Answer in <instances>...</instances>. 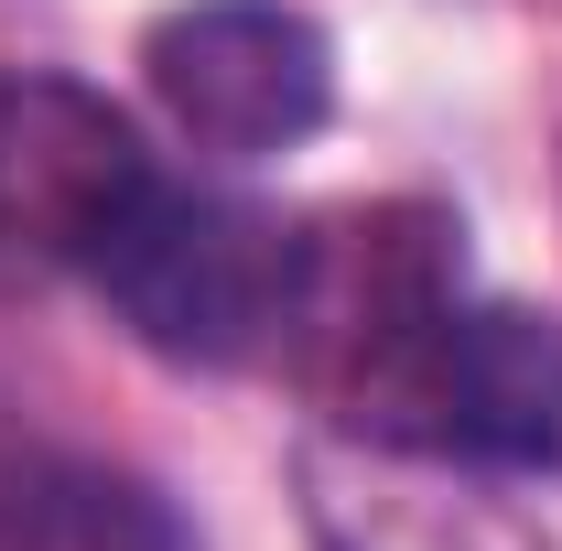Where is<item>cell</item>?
I'll use <instances>...</instances> for the list:
<instances>
[{"instance_id":"1","label":"cell","mask_w":562,"mask_h":551,"mask_svg":"<svg viewBox=\"0 0 562 551\" xmlns=\"http://www.w3.org/2000/svg\"><path fill=\"white\" fill-rule=\"evenodd\" d=\"M347 412L357 432L454 465H562V314L454 292Z\"/></svg>"},{"instance_id":"6","label":"cell","mask_w":562,"mask_h":551,"mask_svg":"<svg viewBox=\"0 0 562 551\" xmlns=\"http://www.w3.org/2000/svg\"><path fill=\"white\" fill-rule=\"evenodd\" d=\"M44 530H55V551H184V541H173V519H162L140 486H98V476L66 486Z\"/></svg>"},{"instance_id":"5","label":"cell","mask_w":562,"mask_h":551,"mask_svg":"<svg viewBox=\"0 0 562 551\" xmlns=\"http://www.w3.org/2000/svg\"><path fill=\"white\" fill-rule=\"evenodd\" d=\"M303 519H314V551H552V530L508 508L476 465L379 443V432L303 454Z\"/></svg>"},{"instance_id":"2","label":"cell","mask_w":562,"mask_h":551,"mask_svg":"<svg viewBox=\"0 0 562 551\" xmlns=\"http://www.w3.org/2000/svg\"><path fill=\"white\" fill-rule=\"evenodd\" d=\"M292 249H303V238H281L271 216L162 184V195L140 206V227L87 281L131 314L140 346L227 368V357L281 346V325H292Z\"/></svg>"},{"instance_id":"4","label":"cell","mask_w":562,"mask_h":551,"mask_svg":"<svg viewBox=\"0 0 562 551\" xmlns=\"http://www.w3.org/2000/svg\"><path fill=\"white\" fill-rule=\"evenodd\" d=\"M162 195L140 131L76 76H0V238L98 271Z\"/></svg>"},{"instance_id":"3","label":"cell","mask_w":562,"mask_h":551,"mask_svg":"<svg viewBox=\"0 0 562 551\" xmlns=\"http://www.w3.org/2000/svg\"><path fill=\"white\" fill-rule=\"evenodd\" d=\"M140 76L162 120L216 162L303 151L336 109V44L281 0H184L140 33Z\"/></svg>"}]
</instances>
